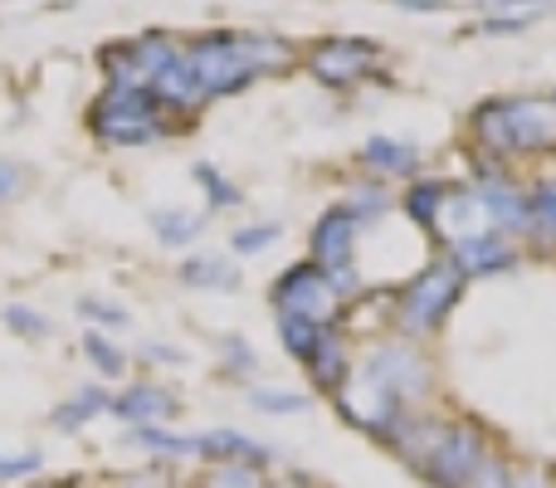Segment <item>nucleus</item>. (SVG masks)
Returning <instances> with one entry per match:
<instances>
[{
	"mask_svg": "<svg viewBox=\"0 0 556 488\" xmlns=\"http://www.w3.org/2000/svg\"><path fill=\"white\" fill-rule=\"evenodd\" d=\"M127 440L152 454H166V460H195V435H176V430H162V425H132Z\"/></svg>",
	"mask_w": 556,
	"mask_h": 488,
	"instance_id": "20",
	"label": "nucleus"
},
{
	"mask_svg": "<svg viewBox=\"0 0 556 488\" xmlns=\"http://www.w3.org/2000/svg\"><path fill=\"white\" fill-rule=\"evenodd\" d=\"M29 488H54V484H29Z\"/></svg>",
	"mask_w": 556,
	"mask_h": 488,
	"instance_id": "42",
	"label": "nucleus"
},
{
	"mask_svg": "<svg viewBox=\"0 0 556 488\" xmlns=\"http://www.w3.org/2000/svg\"><path fill=\"white\" fill-rule=\"evenodd\" d=\"M84 356L98 366V376H108V381L127 372V356L117 352V347L108 342V337H98V333H88V337H84Z\"/></svg>",
	"mask_w": 556,
	"mask_h": 488,
	"instance_id": "27",
	"label": "nucleus"
},
{
	"mask_svg": "<svg viewBox=\"0 0 556 488\" xmlns=\"http://www.w3.org/2000/svg\"><path fill=\"white\" fill-rule=\"evenodd\" d=\"M473 137L489 157L556 152V103L547 98H489L473 108Z\"/></svg>",
	"mask_w": 556,
	"mask_h": 488,
	"instance_id": "2",
	"label": "nucleus"
},
{
	"mask_svg": "<svg viewBox=\"0 0 556 488\" xmlns=\"http://www.w3.org/2000/svg\"><path fill=\"white\" fill-rule=\"evenodd\" d=\"M444 221H450V245L469 240V235L493 230L489 215H483V205H479V196H473V191H450V201H444Z\"/></svg>",
	"mask_w": 556,
	"mask_h": 488,
	"instance_id": "19",
	"label": "nucleus"
},
{
	"mask_svg": "<svg viewBox=\"0 0 556 488\" xmlns=\"http://www.w3.org/2000/svg\"><path fill=\"white\" fill-rule=\"evenodd\" d=\"M191 68L201 74L205 93L225 98L250 88L254 78L278 74V68L293 64V45L278 35H205L186 49Z\"/></svg>",
	"mask_w": 556,
	"mask_h": 488,
	"instance_id": "1",
	"label": "nucleus"
},
{
	"mask_svg": "<svg viewBox=\"0 0 556 488\" xmlns=\"http://www.w3.org/2000/svg\"><path fill=\"white\" fill-rule=\"evenodd\" d=\"M356 215L346 211V205H337V211H327L323 221H317L313 230V264L323 268V274H332V268H352V254H356Z\"/></svg>",
	"mask_w": 556,
	"mask_h": 488,
	"instance_id": "10",
	"label": "nucleus"
},
{
	"mask_svg": "<svg viewBox=\"0 0 556 488\" xmlns=\"http://www.w3.org/2000/svg\"><path fill=\"white\" fill-rule=\"evenodd\" d=\"M78 313L88 323H103V327H127V313L117 303H103V298H78Z\"/></svg>",
	"mask_w": 556,
	"mask_h": 488,
	"instance_id": "34",
	"label": "nucleus"
},
{
	"mask_svg": "<svg viewBox=\"0 0 556 488\" xmlns=\"http://www.w3.org/2000/svg\"><path fill=\"white\" fill-rule=\"evenodd\" d=\"M459 288H464V268L454 264V254L425 264L420 274L401 288V298H395V323H401V333H410V337L434 333V327L450 317V308L459 303Z\"/></svg>",
	"mask_w": 556,
	"mask_h": 488,
	"instance_id": "4",
	"label": "nucleus"
},
{
	"mask_svg": "<svg viewBox=\"0 0 556 488\" xmlns=\"http://www.w3.org/2000/svg\"><path fill=\"white\" fill-rule=\"evenodd\" d=\"M464 488H518V470H513V464H503L498 454H489V464H483V470L473 474Z\"/></svg>",
	"mask_w": 556,
	"mask_h": 488,
	"instance_id": "32",
	"label": "nucleus"
},
{
	"mask_svg": "<svg viewBox=\"0 0 556 488\" xmlns=\"http://www.w3.org/2000/svg\"><path fill=\"white\" fill-rule=\"evenodd\" d=\"M454 264L464 268V278L469 274H479V278L508 274V268L518 264V245H513L503 230H483V235H469V240L454 245Z\"/></svg>",
	"mask_w": 556,
	"mask_h": 488,
	"instance_id": "11",
	"label": "nucleus"
},
{
	"mask_svg": "<svg viewBox=\"0 0 556 488\" xmlns=\"http://www.w3.org/2000/svg\"><path fill=\"white\" fill-rule=\"evenodd\" d=\"M269 298H274L278 313H298V317H307V323H317V327L332 323L337 303H342V298L332 293V284H327V274L313 264V259H307V264L283 268L278 284L269 288Z\"/></svg>",
	"mask_w": 556,
	"mask_h": 488,
	"instance_id": "7",
	"label": "nucleus"
},
{
	"mask_svg": "<svg viewBox=\"0 0 556 488\" xmlns=\"http://www.w3.org/2000/svg\"><path fill=\"white\" fill-rule=\"evenodd\" d=\"M518 488H556L542 470H518Z\"/></svg>",
	"mask_w": 556,
	"mask_h": 488,
	"instance_id": "38",
	"label": "nucleus"
},
{
	"mask_svg": "<svg viewBox=\"0 0 556 488\" xmlns=\"http://www.w3.org/2000/svg\"><path fill=\"white\" fill-rule=\"evenodd\" d=\"M444 201H450V186L444 182H415L410 191H405V215H410L420 230H434V225H440Z\"/></svg>",
	"mask_w": 556,
	"mask_h": 488,
	"instance_id": "21",
	"label": "nucleus"
},
{
	"mask_svg": "<svg viewBox=\"0 0 556 488\" xmlns=\"http://www.w3.org/2000/svg\"><path fill=\"white\" fill-rule=\"evenodd\" d=\"M346 211L356 215V225H366V221H381V215L391 211V196H386L381 186H356V191H352V201H346Z\"/></svg>",
	"mask_w": 556,
	"mask_h": 488,
	"instance_id": "29",
	"label": "nucleus"
},
{
	"mask_svg": "<svg viewBox=\"0 0 556 488\" xmlns=\"http://www.w3.org/2000/svg\"><path fill=\"white\" fill-rule=\"evenodd\" d=\"M108 411H113L117 421H127V425H162L166 415L181 411V401H176L166 386L137 381V386H127L123 396H113V405H108Z\"/></svg>",
	"mask_w": 556,
	"mask_h": 488,
	"instance_id": "14",
	"label": "nucleus"
},
{
	"mask_svg": "<svg viewBox=\"0 0 556 488\" xmlns=\"http://www.w3.org/2000/svg\"><path fill=\"white\" fill-rule=\"evenodd\" d=\"M201 230H205V215H195V211H152V235L166 249L191 245Z\"/></svg>",
	"mask_w": 556,
	"mask_h": 488,
	"instance_id": "22",
	"label": "nucleus"
},
{
	"mask_svg": "<svg viewBox=\"0 0 556 488\" xmlns=\"http://www.w3.org/2000/svg\"><path fill=\"white\" fill-rule=\"evenodd\" d=\"M401 10H420V15H430V10H450V0H395Z\"/></svg>",
	"mask_w": 556,
	"mask_h": 488,
	"instance_id": "39",
	"label": "nucleus"
},
{
	"mask_svg": "<svg viewBox=\"0 0 556 488\" xmlns=\"http://www.w3.org/2000/svg\"><path fill=\"white\" fill-rule=\"evenodd\" d=\"M307 376H313L317 391H342V381L352 376V356H346V342L332 333V327H323L317 333V347L307 352Z\"/></svg>",
	"mask_w": 556,
	"mask_h": 488,
	"instance_id": "15",
	"label": "nucleus"
},
{
	"mask_svg": "<svg viewBox=\"0 0 556 488\" xmlns=\"http://www.w3.org/2000/svg\"><path fill=\"white\" fill-rule=\"evenodd\" d=\"M362 372L371 376L376 386H386V391H391L395 401L405 405V411H415L420 401H430V391H434L430 362H425L415 347H405V342H381L362 362Z\"/></svg>",
	"mask_w": 556,
	"mask_h": 488,
	"instance_id": "6",
	"label": "nucleus"
},
{
	"mask_svg": "<svg viewBox=\"0 0 556 488\" xmlns=\"http://www.w3.org/2000/svg\"><path fill=\"white\" fill-rule=\"evenodd\" d=\"M152 98H156L162 108H176V113H191V108H201L211 93H205L201 74L191 68V59H186L181 49H176V54L162 64V74L152 78Z\"/></svg>",
	"mask_w": 556,
	"mask_h": 488,
	"instance_id": "12",
	"label": "nucleus"
},
{
	"mask_svg": "<svg viewBox=\"0 0 556 488\" xmlns=\"http://www.w3.org/2000/svg\"><path fill=\"white\" fill-rule=\"evenodd\" d=\"M108 405H113V396H108L103 386H78V391L68 396L64 405H54V425H59L64 435H78L88 421H98Z\"/></svg>",
	"mask_w": 556,
	"mask_h": 488,
	"instance_id": "17",
	"label": "nucleus"
},
{
	"mask_svg": "<svg viewBox=\"0 0 556 488\" xmlns=\"http://www.w3.org/2000/svg\"><path fill=\"white\" fill-rule=\"evenodd\" d=\"M376 54H381V49H376L371 39H356V35L323 39V45L307 54V74L327 88H346V84H356V78H366Z\"/></svg>",
	"mask_w": 556,
	"mask_h": 488,
	"instance_id": "8",
	"label": "nucleus"
},
{
	"mask_svg": "<svg viewBox=\"0 0 556 488\" xmlns=\"http://www.w3.org/2000/svg\"><path fill=\"white\" fill-rule=\"evenodd\" d=\"M542 10H522V15H489L483 20V35H522V29L538 20Z\"/></svg>",
	"mask_w": 556,
	"mask_h": 488,
	"instance_id": "35",
	"label": "nucleus"
},
{
	"mask_svg": "<svg viewBox=\"0 0 556 488\" xmlns=\"http://www.w3.org/2000/svg\"><path fill=\"white\" fill-rule=\"evenodd\" d=\"M317 333H323V327L307 323V317H298V313H278V342H283L288 352L298 356V362H307V352L317 347Z\"/></svg>",
	"mask_w": 556,
	"mask_h": 488,
	"instance_id": "23",
	"label": "nucleus"
},
{
	"mask_svg": "<svg viewBox=\"0 0 556 488\" xmlns=\"http://www.w3.org/2000/svg\"><path fill=\"white\" fill-rule=\"evenodd\" d=\"M191 176L205 186V201H211L215 211H235V205L244 201V196H240V186H230V182H225V176L215 172L211 162H195V166H191Z\"/></svg>",
	"mask_w": 556,
	"mask_h": 488,
	"instance_id": "25",
	"label": "nucleus"
},
{
	"mask_svg": "<svg viewBox=\"0 0 556 488\" xmlns=\"http://www.w3.org/2000/svg\"><path fill=\"white\" fill-rule=\"evenodd\" d=\"M269 488H317V484L303 479V474H288V479H278V484H269Z\"/></svg>",
	"mask_w": 556,
	"mask_h": 488,
	"instance_id": "40",
	"label": "nucleus"
},
{
	"mask_svg": "<svg viewBox=\"0 0 556 488\" xmlns=\"http://www.w3.org/2000/svg\"><path fill=\"white\" fill-rule=\"evenodd\" d=\"M225 362H230V372H254V366H260V356L250 352V342H244V337H225Z\"/></svg>",
	"mask_w": 556,
	"mask_h": 488,
	"instance_id": "36",
	"label": "nucleus"
},
{
	"mask_svg": "<svg viewBox=\"0 0 556 488\" xmlns=\"http://www.w3.org/2000/svg\"><path fill=\"white\" fill-rule=\"evenodd\" d=\"M5 327L10 333H20V337H45L49 333V323L35 313V308H25V303H10L5 308Z\"/></svg>",
	"mask_w": 556,
	"mask_h": 488,
	"instance_id": "33",
	"label": "nucleus"
},
{
	"mask_svg": "<svg viewBox=\"0 0 556 488\" xmlns=\"http://www.w3.org/2000/svg\"><path fill=\"white\" fill-rule=\"evenodd\" d=\"M278 225H250V230H240V235H230V249L235 254H264V249H274L278 245Z\"/></svg>",
	"mask_w": 556,
	"mask_h": 488,
	"instance_id": "31",
	"label": "nucleus"
},
{
	"mask_svg": "<svg viewBox=\"0 0 556 488\" xmlns=\"http://www.w3.org/2000/svg\"><path fill=\"white\" fill-rule=\"evenodd\" d=\"M181 284H191V288H220V293H230V288H240V274H235V264L230 259H220V254H191L181 268Z\"/></svg>",
	"mask_w": 556,
	"mask_h": 488,
	"instance_id": "18",
	"label": "nucleus"
},
{
	"mask_svg": "<svg viewBox=\"0 0 556 488\" xmlns=\"http://www.w3.org/2000/svg\"><path fill=\"white\" fill-rule=\"evenodd\" d=\"M152 362H181V352H172V347H152Z\"/></svg>",
	"mask_w": 556,
	"mask_h": 488,
	"instance_id": "41",
	"label": "nucleus"
},
{
	"mask_svg": "<svg viewBox=\"0 0 556 488\" xmlns=\"http://www.w3.org/2000/svg\"><path fill=\"white\" fill-rule=\"evenodd\" d=\"M195 460H205V464H254V470H264V464L274 460V450L260 445V440H250V435L230 430V425H220V430L195 435Z\"/></svg>",
	"mask_w": 556,
	"mask_h": 488,
	"instance_id": "13",
	"label": "nucleus"
},
{
	"mask_svg": "<svg viewBox=\"0 0 556 488\" xmlns=\"http://www.w3.org/2000/svg\"><path fill=\"white\" fill-rule=\"evenodd\" d=\"M45 470V454L25 450V454H0V484H20V479H35Z\"/></svg>",
	"mask_w": 556,
	"mask_h": 488,
	"instance_id": "30",
	"label": "nucleus"
},
{
	"mask_svg": "<svg viewBox=\"0 0 556 488\" xmlns=\"http://www.w3.org/2000/svg\"><path fill=\"white\" fill-rule=\"evenodd\" d=\"M162 113L152 88H108L93 103V133L108 147H152L166 137Z\"/></svg>",
	"mask_w": 556,
	"mask_h": 488,
	"instance_id": "3",
	"label": "nucleus"
},
{
	"mask_svg": "<svg viewBox=\"0 0 556 488\" xmlns=\"http://www.w3.org/2000/svg\"><path fill=\"white\" fill-rule=\"evenodd\" d=\"M473 196H479L489 225H498V230H528L532 225L528 191H522L518 182H508L503 172H493V166H479V176H473Z\"/></svg>",
	"mask_w": 556,
	"mask_h": 488,
	"instance_id": "9",
	"label": "nucleus"
},
{
	"mask_svg": "<svg viewBox=\"0 0 556 488\" xmlns=\"http://www.w3.org/2000/svg\"><path fill=\"white\" fill-rule=\"evenodd\" d=\"M362 162L381 176H410L415 166H420V157H415V147L401 142V137H366Z\"/></svg>",
	"mask_w": 556,
	"mask_h": 488,
	"instance_id": "16",
	"label": "nucleus"
},
{
	"mask_svg": "<svg viewBox=\"0 0 556 488\" xmlns=\"http://www.w3.org/2000/svg\"><path fill=\"white\" fill-rule=\"evenodd\" d=\"M528 211H532V230L556 240V182H542L538 191L528 196Z\"/></svg>",
	"mask_w": 556,
	"mask_h": 488,
	"instance_id": "28",
	"label": "nucleus"
},
{
	"mask_svg": "<svg viewBox=\"0 0 556 488\" xmlns=\"http://www.w3.org/2000/svg\"><path fill=\"white\" fill-rule=\"evenodd\" d=\"M195 488H269V484H264V470H254V464H211Z\"/></svg>",
	"mask_w": 556,
	"mask_h": 488,
	"instance_id": "24",
	"label": "nucleus"
},
{
	"mask_svg": "<svg viewBox=\"0 0 556 488\" xmlns=\"http://www.w3.org/2000/svg\"><path fill=\"white\" fill-rule=\"evenodd\" d=\"M244 401H250L254 411H264V415H298V411H307V396L303 391H278V386H254Z\"/></svg>",
	"mask_w": 556,
	"mask_h": 488,
	"instance_id": "26",
	"label": "nucleus"
},
{
	"mask_svg": "<svg viewBox=\"0 0 556 488\" xmlns=\"http://www.w3.org/2000/svg\"><path fill=\"white\" fill-rule=\"evenodd\" d=\"M552 103H556V98H552Z\"/></svg>",
	"mask_w": 556,
	"mask_h": 488,
	"instance_id": "43",
	"label": "nucleus"
},
{
	"mask_svg": "<svg viewBox=\"0 0 556 488\" xmlns=\"http://www.w3.org/2000/svg\"><path fill=\"white\" fill-rule=\"evenodd\" d=\"M15 191H20V166L0 162V201H10Z\"/></svg>",
	"mask_w": 556,
	"mask_h": 488,
	"instance_id": "37",
	"label": "nucleus"
},
{
	"mask_svg": "<svg viewBox=\"0 0 556 488\" xmlns=\"http://www.w3.org/2000/svg\"><path fill=\"white\" fill-rule=\"evenodd\" d=\"M483 464H489V440H483V430L469 421H454V425H434V435L420 450L415 470L434 488H464Z\"/></svg>",
	"mask_w": 556,
	"mask_h": 488,
	"instance_id": "5",
	"label": "nucleus"
}]
</instances>
